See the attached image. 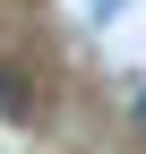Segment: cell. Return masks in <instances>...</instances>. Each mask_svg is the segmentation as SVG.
Listing matches in <instances>:
<instances>
[{
  "instance_id": "6da1fadb",
  "label": "cell",
  "mask_w": 146,
  "mask_h": 154,
  "mask_svg": "<svg viewBox=\"0 0 146 154\" xmlns=\"http://www.w3.org/2000/svg\"><path fill=\"white\" fill-rule=\"evenodd\" d=\"M0 120H34V86H26V69H0Z\"/></svg>"
},
{
  "instance_id": "7a4b0ae2",
  "label": "cell",
  "mask_w": 146,
  "mask_h": 154,
  "mask_svg": "<svg viewBox=\"0 0 146 154\" xmlns=\"http://www.w3.org/2000/svg\"><path fill=\"white\" fill-rule=\"evenodd\" d=\"M120 111H129V137H146V77H138L129 94H120Z\"/></svg>"
}]
</instances>
